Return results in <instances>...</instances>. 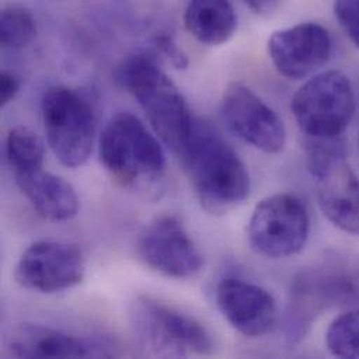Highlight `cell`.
<instances>
[{
    "label": "cell",
    "mask_w": 359,
    "mask_h": 359,
    "mask_svg": "<svg viewBox=\"0 0 359 359\" xmlns=\"http://www.w3.org/2000/svg\"><path fill=\"white\" fill-rule=\"evenodd\" d=\"M180 157L200 204L208 212L226 214L249 197L250 180L245 164L208 122L194 121Z\"/></svg>",
    "instance_id": "1"
},
{
    "label": "cell",
    "mask_w": 359,
    "mask_h": 359,
    "mask_svg": "<svg viewBox=\"0 0 359 359\" xmlns=\"http://www.w3.org/2000/svg\"><path fill=\"white\" fill-rule=\"evenodd\" d=\"M114 80L137 100L156 135L180 156L196 118L157 59L149 53L129 55L115 67Z\"/></svg>",
    "instance_id": "2"
},
{
    "label": "cell",
    "mask_w": 359,
    "mask_h": 359,
    "mask_svg": "<svg viewBox=\"0 0 359 359\" xmlns=\"http://www.w3.org/2000/svg\"><path fill=\"white\" fill-rule=\"evenodd\" d=\"M359 308V259L333 253L291 283L287 339L298 343L325 311Z\"/></svg>",
    "instance_id": "3"
},
{
    "label": "cell",
    "mask_w": 359,
    "mask_h": 359,
    "mask_svg": "<svg viewBox=\"0 0 359 359\" xmlns=\"http://www.w3.org/2000/svg\"><path fill=\"white\" fill-rule=\"evenodd\" d=\"M100 160L114 180L132 189L153 187L165 172L161 143L130 112H119L105 125Z\"/></svg>",
    "instance_id": "4"
},
{
    "label": "cell",
    "mask_w": 359,
    "mask_h": 359,
    "mask_svg": "<svg viewBox=\"0 0 359 359\" xmlns=\"http://www.w3.org/2000/svg\"><path fill=\"white\" fill-rule=\"evenodd\" d=\"M48 144L56 160L67 168L84 165L93 154L97 121L91 105L76 91L49 87L41 101Z\"/></svg>",
    "instance_id": "5"
},
{
    "label": "cell",
    "mask_w": 359,
    "mask_h": 359,
    "mask_svg": "<svg viewBox=\"0 0 359 359\" xmlns=\"http://www.w3.org/2000/svg\"><path fill=\"white\" fill-rule=\"evenodd\" d=\"M291 109L306 137H341L355 114V93L344 73L323 72L295 93Z\"/></svg>",
    "instance_id": "6"
},
{
    "label": "cell",
    "mask_w": 359,
    "mask_h": 359,
    "mask_svg": "<svg viewBox=\"0 0 359 359\" xmlns=\"http://www.w3.org/2000/svg\"><path fill=\"white\" fill-rule=\"evenodd\" d=\"M311 215L306 204L290 193H278L262 200L249 219L250 248L269 259L298 255L308 243Z\"/></svg>",
    "instance_id": "7"
},
{
    "label": "cell",
    "mask_w": 359,
    "mask_h": 359,
    "mask_svg": "<svg viewBox=\"0 0 359 359\" xmlns=\"http://www.w3.org/2000/svg\"><path fill=\"white\" fill-rule=\"evenodd\" d=\"M132 316L137 336L160 355H210L214 350L210 333L198 320L167 304L140 298Z\"/></svg>",
    "instance_id": "8"
},
{
    "label": "cell",
    "mask_w": 359,
    "mask_h": 359,
    "mask_svg": "<svg viewBox=\"0 0 359 359\" xmlns=\"http://www.w3.org/2000/svg\"><path fill=\"white\" fill-rule=\"evenodd\" d=\"M136 252L151 270L177 280L196 277L203 266V255L177 217L156 218L140 233Z\"/></svg>",
    "instance_id": "9"
},
{
    "label": "cell",
    "mask_w": 359,
    "mask_h": 359,
    "mask_svg": "<svg viewBox=\"0 0 359 359\" xmlns=\"http://www.w3.org/2000/svg\"><path fill=\"white\" fill-rule=\"evenodd\" d=\"M221 111L228 128L256 150L277 154L285 147L283 119L248 86L229 84L224 91Z\"/></svg>",
    "instance_id": "10"
},
{
    "label": "cell",
    "mask_w": 359,
    "mask_h": 359,
    "mask_svg": "<svg viewBox=\"0 0 359 359\" xmlns=\"http://www.w3.org/2000/svg\"><path fill=\"white\" fill-rule=\"evenodd\" d=\"M81 250L72 243L39 241L20 257L15 267L17 283L41 294H55L79 285L84 278Z\"/></svg>",
    "instance_id": "11"
},
{
    "label": "cell",
    "mask_w": 359,
    "mask_h": 359,
    "mask_svg": "<svg viewBox=\"0 0 359 359\" xmlns=\"http://www.w3.org/2000/svg\"><path fill=\"white\" fill-rule=\"evenodd\" d=\"M276 70L290 79H305L327 65L333 55V39L319 22H301L276 31L267 43Z\"/></svg>",
    "instance_id": "12"
},
{
    "label": "cell",
    "mask_w": 359,
    "mask_h": 359,
    "mask_svg": "<svg viewBox=\"0 0 359 359\" xmlns=\"http://www.w3.org/2000/svg\"><path fill=\"white\" fill-rule=\"evenodd\" d=\"M215 298L226 322L246 339H260L276 326L277 304L260 285L241 278H224Z\"/></svg>",
    "instance_id": "13"
},
{
    "label": "cell",
    "mask_w": 359,
    "mask_h": 359,
    "mask_svg": "<svg viewBox=\"0 0 359 359\" xmlns=\"http://www.w3.org/2000/svg\"><path fill=\"white\" fill-rule=\"evenodd\" d=\"M316 180L319 205L339 229L359 235V178L347 163L337 158L311 172Z\"/></svg>",
    "instance_id": "14"
},
{
    "label": "cell",
    "mask_w": 359,
    "mask_h": 359,
    "mask_svg": "<svg viewBox=\"0 0 359 359\" xmlns=\"http://www.w3.org/2000/svg\"><path fill=\"white\" fill-rule=\"evenodd\" d=\"M15 182L36 214L48 221H69L77 215L80 200L74 187L43 170L14 175Z\"/></svg>",
    "instance_id": "15"
},
{
    "label": "cell",
    "mask_w": 359,
    "mask_h": 359,
    "mask_svg": "<svg viewBox=\"0 0 359 359\" xmlns=\"http://www.w3.org/2000/svg\"><path fill=\"white\" fill-rule=\"evenodd\" d=\"M183 22L186 31L200 43L219 46L233 36L238 15L231 0H189Z\"/></svg>",
    "instance_id": "16"
},
{
    "label": "cell",
    "mask_w": 359,
    "mask_h": 359,
    "mask_svg": "<svg viewBox=\"0 0 359 359\" xmlns=\"http://www.w3.org/2000/svg\"><path fill=\"white\" fill-rule=\"evenodd\" d=\"M10 351L18 358H86L87 346L60 330L24 325L10 340Z\"/></svg>",
    "instance_id": "17"
},
{
    "label": "cell",
    "mask_w": 359,
    "mask_h": 359,
    "mask_svg": "<svg viewBox=\"0 0 359 359\" xmlns=\"http://www.w3.org/2000/svg\"><path fill=\"white\" fill-rule=\"evenodd\" d=\"M6 157L14 175L42 170L45 157L43 143L28 128H14L6 139Z\"/></svg>",
    "instance_id": "18"
},
{
    "label": "cell",
    "mask_w": 359,
    "mask_h": 359,
    "mask_svg": "<svg viewBox=\"0 0 359 359\" xmlns=\"http://www.w3.org/2000/svg\"><path fill=\"white\" fill-rule=\"evenodd\" d=\"M36 36V21L32 13L18 4L6 6L0 17V39L4 48L21 49Z\"/></svg>",
    "instance_id": "19"
},
{
    "label": "cell",
    "mask_w": 359,
    "mask_h": 359,
    "mask_svg": "<svg viewBox=\"0 0 359 359\" xmlns=\"http://www.w3.org/2000/svg\"><path fill=\"white\" fill-rule=\"evenodd\" d=\"M326 346L337 358L359 359V308L340 315L330 323Z\"/></svg>",
    "instance_id": "20"
},
{
    "label": "cell",
    "mask_w": 359,
    "mask_h": 359,
    "mask_svg": "<svg viewBox=\"0 0 359 359\" xmlns=\"http://www.w3.org/2000/svg\"><path fill=\"white\" fill-rule=\"evenodd\" d=\"M334 14L346 35L359 49V0H334Z\"/></svg>",
    "instance_id": "21"
},
{
    "label": "cell",
    "mask_w": 359,
    "mask_h": 359,
    "mask_svg": "<svg viewBox=\"0 0 359 359\" xmlns=\"http://www.w3.org/2000/svg\"><path fill=\"white\" fill-rule=\"evenodd\" d=\"M156 43L160 52L165 55L177 69H186L189 66V59L186 53L182 50V48H180L178 42L172 35L161 34L157 36Z\"/></svg>",
    "instance_id": "22"
},
{
    "label": "cell",
    "mask_w": 359,
    "mask_h": 359,
    "mask_svg": "<svg viewBox=\"0 0 359 359\" xmlns=\"http://www.w3.org/2000/svg\"><path fill=\"white\" fill-rule=\"evenodd\" d=\"M20 91V80L7 72L0 76V105L6 107L10 104Z\"/></svg>",
    "instance_id": "23"
},
{
    "label": "cell",
    "mask_w": 359,
    "mask_h": 359,
    "mask_svg": "<svg viewBox=\"0 0 359 359\" xmlns=\"http://www.w3.org/2000/svg\"><path fill=\"white\" fill-rule=\"evenodd\" d=\"M245 4L259 15H269L278 10L284 0H243Z\"/></svg>",
    "instance_id": "24"
}]
</instances>
